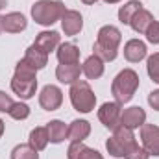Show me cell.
<instances>
[{"instance_id": "obj_12", "label": "cell", "mask_w": 159, "mask_h": 159, "mask_svg": "<svg viewBox=\"0 0 159 159\" xmlns=\"http://www.w3.org/2000/svg\"><path fill=\"white\" fill-rule=\"evenodd\" d=\"M61 28L65 32V35H76L80 30L83 28V19L78 11L74 9H67L61 17Z\"/></svg>"}, {"instance_id": "obj_18", "label": "cell", "mask_w": 159, "mask_h": 159, "mask_svg": "<svg viewBox=\"0 0 159 159\" xmlns=\"http://www.w3.org/2000/svg\"><path fill=\"white\" fill-rule=\"evenodd\" d=\"M81 72L87 76L89 80H98L102 74H104V61L98 57V56H91L85 59L83 67H81Z\"/></svg>"}, {"instance_id": "obj_19", "label": "cell", "mask_w": 159, "mask_h": 159, "mask_svg": "<svg viewBox=\"0 0 159 159\" xmlns=\"http://www.w3.org/2000/svg\"><path fill=\"white\" fill-rule=\"evenodd\" d=\"M22 59H24L26 63H30L35 70H41V69H44L46 63H48V54H44V52L39 50L35 44H32V46L26 50V54H24Z\"/></svg>"}, {"instance_id": "obj_25", "label": "cell", "mask_w": 159, "mask_h": 159, "mask_svg": "<svg viewBox=\"0 0 159 159\" xmlns=\"http://www.w3.org/2000/svg\"><path fill=\"white\" fill-rule=\"evenodd\" d=\"M11 159H39V154L30 144H19V146L13 148Z\"/></svg>"}, {"instance_id": "obj_1", "label": "cell", "mask_w": 159, "mask_h": 159, "mask_svg": "<svg viewBox=\"0 0 159 159\" xmlns=\"http://www.w3.org/2000/svg\"><path fill=\"white\" fill-rule=\"evenodd\" d=\"M35 69L26 63L24 59H20L15 67V74L11 78V91L15 94H19L22 100H28L35 94L37 89V76H35Z\"/></svg>"}, {"instance_id": "obj_28", "label": "cell", "mask_w": 159, "mask_h": 159, "mask_svg": "<svg viewBox=\"0 0 159 159\" xmlns=\"http://www.w3.org/2000/svg\"><path fill=\"white\" fill-rule=\"evenodd\" d=\"M144 35H146V39L150 41V43L157 44V43H159V20H154V22L146 28Z\"/></svg>"}, {"instance_id": "obj_35", "label": "cell", "mask_w": 159, "mask_h": 159, "mask_svg": "<svg viewBox=\"0 0 159 159\" xmlns=\"http://www.w3.org/2000/svg\"><path fill=\"white\" fill-rule=\"evenodd\" d=\"M106 4H117V2H120V0H104Z\"/></svg>"}, {"instance_id": "obj_30", "label": "cell", "mask_w": 159, "mask_h": 159, "mask_svg": "<svg viewBox=\"0 0 159 159\" xmlns=\"http://www.w3.org/2000/svg\"><path fill=\"white\" fill-rule=\"evenodd\" d=\"M13 104L15 102L11 100V96L6 94L4 91H0V113H9V109H11Z\"/></svg>"}, {"instance_id": "obj_26", "label": "cell", "mask_w": 159, "mask_h": 159, "mask_svg": "<svg viewBox=\"0 0 159 159\" xmlns=\"http://www.w3.org/2000/svg\"><path fill=\"white\" fill-rule=\"evenodd\" d=\"M7 115L15 120H24V119L30 117V107H28L26 104H22V102H15V104L11 106V109H9Z\"/></svg>"}, {"instance_id": "obj_3", "label": "cell", "mask_w": 159, "mask_h": 159, "mask_svg": "<svg viewBox=\"0 0 159 159\" xmlns=\"http://www.w3.org/2000/svg\"><path fill=\"white\" fill-rule=\"evenodd\" d=\"M139 87V76L135 70L131 69H124L117 74V78L113 80V85H111V94L115 96V102H119L120 106L129 102L135 94Z\"/></svg>"}, {"instance_id": "obj_23", "label": "cell", "mask_w": 159, "mask_h": 159, "mask_svg": "<svg viewBox=\"0 0 159 159\" xmlns=\"http://www.w3.org/2000/svg\"><path fill=\"white\" fill-rule=\"evenodd\" d=\"M48 143H50V139H48L46 128H41L39 126V128H34V129L30 131V146L35 148L37 152H39V150H44Z\"/></svg>"}, {"instance_id": "obj_27", "label": "cell", "mask_w": 159, "mask_h": 159, "mask_svg": "<svg viewBox=\"0 0 159 159\" xmlns=\"http://www.w3.org/2000/svg\"><path fill=\"white\" fill-rule=\"evenodd\" d=\"M146 70H148V76L154 80L156 83H159V52L152 54L146 61Z\"/></svg>"}, {"instance_id": "obj_33", "label": "cell", "mask_w": 159, "mask_h": 159, "mask_svg": "<svg viewBox=\"0 0 159 159\" xmlns=\"http://www.w3.org/2000/svg\"><path fill=\"white\" fill-rule=\"evenodd\" d=\"M2 133H4V120L0 119V137H2Z\"/></svg>"}, {"instance_id": "obj_2", "label": "cell", "mask_w": 159, "mask_h": 159, "mask_svg": "<svg viewBox=\"0 0 159 159\" xmlns=\"http://www.w3.org/2000/svg\"><path fill=\"white\" fill-rule=\"evenodd\" d=\"M120 39H122V34L119 28H115L111 24L102 26L98 30V39L93 46L94 56H98L102 61H113L119 54Z\"/></svg>"}, {"instance_id": "obj_8", "label": "cell", "mask_w": 159, "mask_h": 159, "mask_svg": "<svg viewBox=\"0 0 159 159\" xmlns=\"http://www.w3.org/2000/svg\"><path fill=\"white\" fill-rule=\"evenodd\" d=\"M39 104L46 111H56L63 104V93L56 85H44L39 94Z\"/></svg>"}, {"instance_id": "obj_10", "label": "cell", "mask_w": 159, "mask_h": 159, "mask_svg": "<svg viewBox=\"0 0 159 159\" xmlns=\"http://www.w3.org/2000/svg\"><path fill=\"white\" fill-rule=\"evenodd\" d=\"M0 26H2V32H7V34H20L22 30H26L28 22H26V17H24L22 13L11 11V13H7V15H2Z\"/></svg>"}, {"instance_id": "obj_21", "label": "cell", "mask_w": 159, "mask_h": 159, "mask_svg": "<svg viewBox=\"0 0 159 159\" xmlns=\"http://www.w3.org/2000/svg\"><path fill=\"white\" fill-rule=\"evenodd\" d=\"M57 59L59 63H78L80 59V48L74 43H63L57 46Z\"/></svg>"}, {"instance_id": "obj_24", "label": "cell", "mask_w": 159, "mask_h": 159, "mask_svg": "<svg viewBox=\"0 0 159 159\" xmlns=\"http://www.w3.org/2000/svg\"><path fill=\"white\" fill-rule=\"evenodd\" d=\"M139 9H143V4H141V2H137V0L126 2V4L119 9V20L122 24H129V20L133 19V15H135Z\"/></svg>"}, {"instance_id": "obj_9", "label": "cell", "mask_w": 159, "mask_h": 159, "mask_svg": "<svg viewBox=\"0 0 159 159\" xmlns=\"http://www.w3.org/2000/svg\"><path fill=\"white\" fill-rule=\"evenodd\" d=\"M141 141H143V148L150 156H159V126L143 124L141 126Z\"/></svg>"}, {"instance_id": "obj_34", "label": "cell", "mask_w": 159, "mask_h": 159, "mask_svg": "<svg viewBox=\"0 0 159 159\" xmlns=\"http://www.w3.org/2000/svg\"><path fill=\"white\" fill-rule=\"evenodd\" d=\"M81 2H83V4H89V6H91V4H94L96 0H81Z\"/></svg>"}, {"instance_id": "obj_4", "label": "cell", "mask_w": 159, "mask_h": 159, "mask_svg": "<svg viewBox=\"0 0 159 159\" xmlns=\"http://www.w3.org/2000/svg\"><path fill=\"white\" fill-rule=\"evenodd\" d=\"M113 131H115V133H113V137L107 139L106 148H107V152H109L113 157H126L128 152H129L133 146H137L135 135H133V131H131L129 128H124L122 124L117 126Z\"/></svg>"}, {"instance_id": "obj_16", "label": "cell", "mask_w": 159, "mask_h": 159, "mask_svg": "<svg viewBox=\"0 0 159 159\" xmlns=\"http://www.w3.org/2000/svg\"><path fill=\"white\" fill-rule=\"evenodd\" d=\"M59 41H61V37H59L57 32H41L39 35L35 37V43L34 44L39 50H43L44 54H50L52 50H56L59 46Z\"/></svg>"}, {"instance_id": "obj_7", "label": "cell", "mask_w": 159, "mask_h": 159, "mask_svg": "<svg viewBox=\"0 0 159 159\" xmlns=\"http://www.w3.org/2000/svg\"><path fill=\"white\" fill-rule=\"evenodd\" d=\"M120 115H122V106L119 102H106L98 109L100 122L109 129H115L117 126H120Z\"/></svg>"}, {"instance_id": "obj_11", "label": "cell", "mask_w": 159, "mask_h": 159, "mask_svg": "<svg viewBox=\"0 0 159 159\" xmlns=\"http://www.w3.org/2000/svg\"><path fill=\"white\" fill-rule=\"evenodd\" d=\"M144 120H146V113H144V109L139 107V106L128 107V109H124L122 115H120V124H122L124 128H129V129H135V128L143 126Z\"/></svg>"}, {"instance_id": "obj_20", "label": "cell", "mask_w": 159, "mask_h": 159, "mask_svg": "<svg viewBox=\"0 0 159 159\" xmlns=\"http://www.w3.org/2000/svg\"><path fill=\"white\" fill-rule=\"evenodd\" d=\"M154 20H156V19H154V15H152L148 9H144V7H143V9H139V11L133 15V19L129 20V26H131L137 34H144V32H146V28H148Z\"/></svg>"}, {"instance_id": "obj_22", "label": "cell", "mask_w": 159, "mask_h": 159, "mask_svg": "<svg viewBox=\"0 0 159 159\" xmlns=\"http://www.w3.org/2000/svg\"><path fill=\"white\" fill-rule=\"evenodd\" d=\"M67 129H69V128H67L65 122H61V120H52V122L46 124L48 139H50V143H54V144L65 141V137H67Z\"/></svg>"}, {"instance_id": "obj_5", "label": "cell", "mask_w": 159, "mask_h": 159, "mask_svg": "<svg viewBox=\"0 0 159 159\" xmlns=\"http://www.w3.org/2000/svg\"><path fill=\"white\" fill-rule=\"evenodd\" d=\"M65 6L61 2H52V0H39L32 6V17L41 26H50L56 20H59L65 13Z\"/></svg>"}, {"instance_id": "obj_6", "label": "cell", "mask_w": 159, "mask_h": 159, "mask_svg": "<svg viewBox=\"0 0 159 159\" xmlns=\"http://www.w3.org/2000/svg\"><path fill=\"white\" fill-rule=\"evenodd\" d=\"M70 102H72V107L76 111H80V113H89L96 106V96H94V93H93V89L89 87L87 81L76 80L70 85Z\"/></svg>"}, {"instance_id": "obj_32", "label": "cell", "mask_w": 159, "mask_h": 159, "mask_svg": "<svg viewBox=\"0 0 159 159\" xmlns=\"http://www.w3.org/2000/svg\"><path fill=\"white\" fill-rule=\"evenodd\" d=\"M6 4H7V2H6V0H0V11H2V7H4V6H6ZM0 19H2V17H0ZM0 32H2V26H0Z\"/></svg>"}, {"instance_id": "obj_31", "label": "cell", "mask_w": 159, "mask_h": 159, "mask_svg": "<svg viewBox=\"0 0 159 159\" xmlns=\"http://www.w3.org/2000/svg\"><path fill=\"white\" fill-rule=\"evenodd\" d=\"M148 104H150L156 111H159V89L152 91V93L148 94Z\"/></svg>"}, {"instance_id": "obj_15", "label": "cell", "mask_w": 159, "mask_h": 159, "mask_svg": "<svg viewBox=\"0 0 159 159\" xmlns=\"http://www.w3.org/2000/svg\"><path fill=\"white\" fill-rule=\"evenodd\" d=\"M80 72H81V69H80L78 63H59L56 69L57 80L61 83H70V85L80 78Z\"/></svg>"}, {"instance_id": "obj_17", "label": "cell", "mask_w": 159, "mask_h": 159, "mask_svg": "<svg viewBox=\"0 0 159 159\" xmlns=\"http://www.w3.org/2000/svg\"><path fill=\"white\" fill-rule=\"evenodd\" d=\"M91 133V124L87 120H74L70 122L69 129H67V137L72 143H83V139H87Z\"/></svg>"}, {"instance_id": "obj_14", "label": "cell", "mask_w": 159, "mask_h": 159, "mask_svg": "<svg viewBox=\"0 0 159 159\" xmlns=\"http://www.w3.org/2000/svg\"><path fill=\"white\" fill-rule=\"evenodd\" d=\"M124 57L131 63H139L141 59L146 57V44L139 39H131L124 46Z\"/></svg>"}, {"instance_id": "obj_13", "label": "cell", "mask_w": 159, "mask_h": 159, "mask_svg": "<svg viewBox=\"0 0 159 159\" xmlns=\"http://www.w3.org/2000/svg\"><path fill=\"white\" fill-rule=\"evenodd\" d=\"M67 157L69 159H104L100 152L85 146L83 143H70V146L67 150Z\"/></svg>"}, {"instance_id": "obj_29", "label": "cell", "mask_w": 159, "mask_h": 159, "mask_svg": "<svg viewBox=\"0 0 159 159\" xmlns=\"http://www.w3.org/2000/svg\"><path fill=\"white\" fill-rule=\"evenodd\" d=\"M148 157H150V154H148L144 148H141L139 144L133 146V148L128 152V156H126V159H148Z\"/></svg>"}]
</instances>
